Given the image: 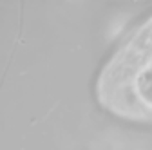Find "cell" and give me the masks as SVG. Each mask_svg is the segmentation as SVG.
I'll return each instance as SVG.
<instances>
[{"mask_svg":"<svg viewBox=\"0 0 152 150\" xmlns=\"http://www.w3.org/2000/svg\"><path fill=\"white\" fill-rule=\"evenodd\" d=\"M98 94L105 107L130 118H152V20L103 71Z\"/></svg>","mask_w":152,"mask_h":150,"instance_id":"1","label":"cell"}]
</instances>
